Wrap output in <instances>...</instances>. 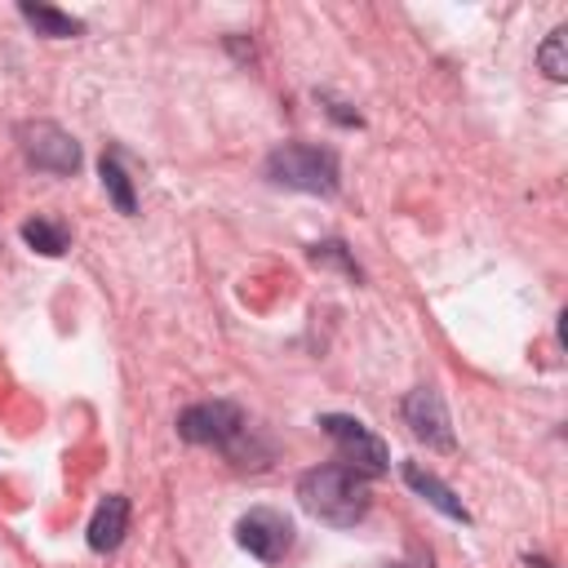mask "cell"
<instances>
[{
	"label": "cell",
	"mask_w": 568,
	"mask_h": 568,
	"mask_svg": "<svg viewBox=\"0 0 568 568\" xmlns=\"http://www.w3.org/2000/svg\"><path fill=\"white\" fill-rule=\"evenodd\" d=\"M297 501L306 515H315L320 524H333V528H355L368 506H373V493H368V475H359L355 466L346 462H328V466H311L302 479H297Z\"/></svg>",
	"instance_id": "obj_1"
},
{
	"label": "cell",
	"mask_w": 568,
	"mask_h": 568,
	"mask_svg": "<svg viewBox=\"0 0 568 568\" xmlns=\"http://www.w3.org/2000/svg\"><path fill=\"white\" fill-rule=\"evenodd\" d=\"M266 178L288 191L333 195L337 191V155L315 142H284L266 155Z\"/></svg>",
	"instance_id": "obj_2"
},
{
	"label": "cell",
	"mask_w": 568,
	"mask_h": 568,
	"mask_svg": "<svg viewBox=\"0 0 568 568\" xmlns=\"http://www.w3.org/2000/svg\"><path fill=\"white\" fill-rule=\"evenodd\" d=\"M244 430H248V422H244V413L231 399H200V404L178 413V435L186 444H209V448L235 453Z\"/></svg>",
	"instance_id": "obj_3"
},
{
	"label": "cell",
	"mask_w": 568,
	"mask_h": 568,
	"mask_svg": "<svg viewBox=\"0 0 568 568\" xmlns=\"http://www.w3.org/2000/svg\"><path fill=\"white\" fill-rule=\"evenodd\" d=\"M18 142H22V155L27 164L44 169V173H58V178H71L80 169V142L53 124V120H31L18 129Z\"/></svg>",
	"instance_id": "obj_4"
},
{
	"label": "cell",
	"mask_w": 568,
	"mask_h": 568,
	"mask_svg": "<svg viewBox=\"0 0 568 568\" xmlns=\"http://www.w3.org/2000/svg\"><path fill=\"white\" fill-rule=\"evenodd\" d=\"M235 541H240L253 559L280 564V559L293 550V519H288L284 510H275V506H253V510L240 515Z\"/></svg>",
	"instance_id": "obj_5"
},
{
	"label": "cell",
	"mask_w": 568,
	"mask_h": 568,
	"mask_svg": "<svg viewBox=\"0 0 568 568\" xmlns=\"http://www.w3.org/2000/svg\"><path fill=\"white\" fill-rule=\"evenodd\" d=\"M320 426H324V435L337 444V453H342L346 466H355L359 475H382V470H386L390 453H386V444H382L364 422L342 417V413H324Z\"/></svg>",
	"instance_id": "obj_6"
},
{
	"label": "cell",
	"mask_w": 568,
	"mask_h": 568,
	"mask_svg": "<svg viewBox=\"0 0 568 568\" xmlns=\"http://www.w3.org/2000/svg\"><path fill=\"white\" fill-rule=\"evenodd\" d=\"M404 422H408V430L426 444V448H439V453H453V417H448V404H444V395L435 390V386H417V390H408V399H404Z\"/></svg>",
	"instance_id": "obj_7"
},
{
	"label": "cell",
	"mask_w": 568,
	"mask_h": 568,
	"mask_svg": "<svg viewBox=\"0 0 568 568\" xmlns=\"http://www.w3.org/2000/svg\"><path fill=\"white\" fill-rule=\"evenodd\" d=\"M124 532H129V497L124 493H106L98 501L93 519H89V550L106 555V550H115L124 541Z\"/></svg>",
	"instance_id": "obj_8"
},
{
	"label": "cell",
	"mask_w": 568,
	"mask_h": 568,
	"mask_svg": "<svg viewBox=\"0 0 568 568\" xmlns=\"http://www.w3.org/2000/svg\"><path fill=\"white\" fill-rule=\"evenodd\" d=\"M404 484H408L417 497H426L439 515H448V519H457V524H470V510L462 506V497H457L439 475H430L422 462H404Z\"/></svg>",
	"instance_id": "obj_9"
},
{
	"label": "cell",
	"mask_w": 568,
	"mask_h": 568,
	"mask_svg": "<svg viewBox=\"0 0 568 568\" xmlns=\"http://www.w3.org/2000/svg\"><path fill=\"white\" fill-rule=\"evenodd\" d=\"M18 13L36 27V36H49V40H71V36H80V31H84V22H80V18L62 13V9H53V4H31V0H22V4H18Z\"/></svg>",
	"instance_id": "obj_10"
},
{
	"label": "cell",
	"mask_w": 568,
	"mask_h": 568,
	"mask_svg": "<svg viewBox=\"0 0 568 568\" xmlns=\"http://www.w3.org/2000/svg\"><path fill=\"white\" fill-rule=\"evenodd\" d=\"M98 173H102V191L111 195V204H115L124 217H133V213H138V195H133V182H129V173H124V164H120V151H106L102 164H98Z\"/></svg>",
	"instance_id": "obj_11"
},
{
	"label": "cell",
	"mask_w": 568,
	"mask_h": 568,
	"mask_svg": "<svg viewBox=\"0 0 568 568\" xmlns=\"http://www.w3.org/2000/svg\"><path fill=\"white\" fill-rule=\"evenodd\" d=\"M22 240H27L36 253H44V257H62L67 244H71L67 226L53 222V217H31V222H22Z\"/></svg>",
	"instance_id": "obj_12"
},
{
	"label": "cell",
	"mask_w": 568,
	"mask_h": 568,
	"mask_svg": "<svg viewBox=\"0 0 568 568\" xmlns=\"http://www.w3.org/2000/svg\"><path fill=\"white\" fill-rule=\"evenodd\" d=\"M564 40H568V31L564 27H555L550 31V40L537 49V62H541V71L550 75V80H564L568 75V58H564Z\"/></svg>",
	"instance_id": "obj_13"
},
{
	"label": "cell",
	"mask_w": 568,
	"mask_h": 568,
	"mask_svg": "<svg viewBox=\"0 0 568 568\" xmlns=\"http://www.w3.org/2000/svg\"><path fill=\"white\" fill-rule=\"evenodd\" d=\"M311 257H315V262H333V266H342L351 280H359V266L346 257V244H342V240H324V244H315Z\"/></svg>",
	"instance_id": "obj_14"
},
{
	"label": "cell",
	"mask_w": 568,
	"mask_h": 568,
	"mask_svg": "<svg viewBox=\"0 0 568 568\" xmlns=\"http://www.w3.org/2000/svg\"><path fill=\"white\" fill-rule=\"evenodd\" d=\"M328 115H333L337 124H359V115H355V111H346V102H328Z\"/></svg>",
	"instance_id": "obj_15"
}]
</instances>
